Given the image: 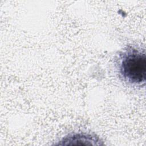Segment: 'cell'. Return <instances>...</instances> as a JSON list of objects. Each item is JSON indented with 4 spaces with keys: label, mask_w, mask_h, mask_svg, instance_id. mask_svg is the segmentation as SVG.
I'll return each mask as SVG.
<instances>
[{
    "label": "cell",
    "mask_w": 146,
    "mask_h": 146,
    "mask_svg": "<svg viewBox=\"0 0 146 146\" xmlns=\"http://www.w3.org/2000/svg\"><path fill=\"white\" fill-rule=\"evenodd\" d=\"M119 72L128 84L141 86L146 78V55L144 50L129 47L122 52L119 58Z\"/></svg>",
    "instance_id": "cell-1"
}]
</instances>
